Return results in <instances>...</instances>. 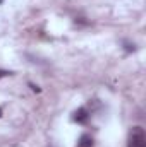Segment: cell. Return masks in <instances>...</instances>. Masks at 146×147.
Returning <instances> with one entry per match:
<instances>
[{
    "label": "cell",
    "instance_id": "7a4b0ae2",
    "mask_svg": "<svg viewBox=\"0 0 146 147\" xmlns=\"http://www.w3.org/2000/svg\"><path fill=\"white\" fill-rule=\"evenodd\" d=\"M88 118H89V113H88L86 108H79V110L74 113V116H72V120L76 121V123H86Z\"/></svg>",
    "mask_w": 146,
    "mask_h": 147
},
{
    "label": "cell",
    "instance_id": "5b68a950",
    "mask_svg": "<svg viewBox=\"0 0 146 147\" xmlns=\"http://www.w3.org/2000/svg\"><path fill=\"white\" fill-rule=\"evenodd\" d=\"M7 75H10V72H7V70H0V79H2V77H7Z\"/></svg>",
    "mask_w": 146,
    "mask_h": 147
},
{
    "label": "cell",
    "instance_id": "6da1fadb",
    "mask_svg": "<svg viewBox=\"0 0 146 147\" xmlns=\"http://www.w3.org/2000/svg\"><path fill=\"white\" fill-rule=\"evenodd\" d=\"M127 147H146V135L141 127H134L129 134V144Z\"/></svg>",
    "mask_w": 146,
    "mask_h": 147
},
{
    "label": "cell",
    "instance_id": "277c9868",
    "mask_svg": "<svg viewBox=\"0 0 146 147\" xmlns=\"http://www.w3.org/2000/svg\"><path fill=\"white\" fill-rule=\"evenodd\" d=\"M126 50H127V51H134V50H136V46H134V45H129V43H127V45H126Z\"/></svg>",
    "mask_w": 146,
    "mask_h": 147
},
{
    "label": "cell",
    "instance_id": "3957f363",
    "mask_svg": "<svg viewBox=\"0 0 146 147\" xmlns=\"http://www.w3.org/2000/svg\"><path fill=\"white\" fill-rule=\"evenodd\" d=\"M77 147H93V139L88 134H83L77 140Z\"/></svg>",
    "mask_w": 146,
    "mask_h": 147
},
{
    "label": "cell",
    "instance_id": "8992f818",
    "mask_svg": "<svg viewBox=\"0 0 146 147\" xmlns=\"http://www.w3.org/2000/svg\"><path fill=\"white\" fill-rule=\"evenodd\" d=\"M0 116H2V110H0Z\"/></svg>",
    "mask_w": 146,
    "mask_h": 147
}]
</instances>
